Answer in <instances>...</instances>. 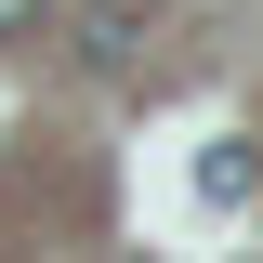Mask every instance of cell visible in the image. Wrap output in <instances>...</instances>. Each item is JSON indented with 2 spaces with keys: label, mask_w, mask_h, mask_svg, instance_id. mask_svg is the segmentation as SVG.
I'll use <instances>...</instances> for the list:
<instances>
[{
  "label": "cell",
  "mask_w": 263,
  "mask_h": 263,
  "mask_svg": "<svg viewBox=\"0 0 263 263\" xmlns=\"http://www.w3.org/2000/svg\"><path fill=\"white\" fill-rule=\"evenodd\" d=\"M79 66H92V79H145V13H132V0H92V13H79Z\"/></svg>",
  "instance_id": "6da1fadb"
},
{
  "label": "cell",
  "mask_w": 263,
  "mask_h": 263,
  "mask_svg": "<svg viewBox=\"0 0 263 263\" xmlns=\"http://www.w3.org/2000/svg\"><path fill=\"white\" fill-rule=\"evenodd\" d=\"M250 171H263L250 145H211V158H197V197H211V211H237V197H250Z\"/></svg>",
  "instance_id": "7a4b0ae2"
},
{
  "label": "cell",
  "mask_w": 263,
  "mask_h": 263,
  "mask_svg": "<svg viewBox=\"0 0 263 263\" xmlns=\"http://www.w3.org/2000/svg\"><path fill=\"white\" fill-rule=\"evenodd\" d=\"M40 13H53V0H0V40H40Z\"/></svg>",
  "instance_id": "3957f363"
}]
</instances>
